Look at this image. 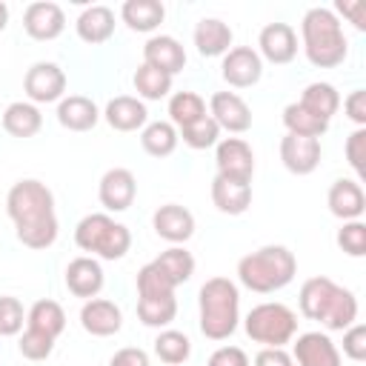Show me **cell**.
Instances as JSON below:
<instances>
[{
	"label": "cell",
	"mask_w": 366,
	"mask_h": 366,
	"mask_svg": "<svg viewBox=\"0 0 366 366\" xmlns=\"http://www.w3.org/2000/svg\"><path fill=\"white\" fill-rule=\"evenodd\" d=\"M17 349H20V355L26 360H46L51 355V349H54V340L46 337V335H40V332H34V329H26L20 335Z\"/></svg>",
	"instance_id": "cell-42"
},
{
	"label": "cell",
	"mask_w": 366,
	"mask_h": 366,
	"mask_svg": "<svg viewBox=\"0 0 366 366\" xmlns=\"http://www.w3.org/2000/svg\"><path fill=\"white\" fill-rule=\"evenodd\" d=\"M26 329H34L51 340L60 337V332L66 329V312L57 300H37L29 312H26Z\"/></svg>",
	"instance_id": "cell-28"
},
{
	"label": "cell",
	"mask_w": 366,
	"mask_h": 366,
	"mask_svg": "<svg viewBox=\"0 0 366 366\" xmlns=\"http://www.w3.org/2000/svg\"><path fill=\"white\" fill-rule=\"evenodd\" d=\"M214 166L220 177L252 183L254 174V152L243 137H223L214 146Z\"/></svg>",
	"instance_id": "cell-9"
},
{
	"label": "cell",
	"mask_w": 366,
	"mask_h": 366,
	"mask_svg": "<svg viewBox=\"0 0 366 366\" xmlns=\"http://www.w3.org/2000/svg\"><path fill=\"white\" fill-rule=\"evenodd\" d=\"M212 203L223 214H243L252 206V183L229 180V177L214 174V180H212Z\"/></svg>",
	"instance_id": "cell-24"
},
{
	"label": "cell",
	"mask_w": 366,
	"mask_h": 366,
	"mask_svg": "<svg viewBox=\"0 0 366 366\" xmlns=\"http://www.w3.org/2000/svg\"><path fill=\"white\" fill-rule=\"evenodd\" d=\"M97 197H100V203H103L106 212H126L134 203V197H137V180H134V174L129 169H123V166L109 169L100 177Z\"/></svg>",
	"instance_id": "cell-13"
},
{
	"label": "cell",
	"mask_w": 366,
	"mask_h": 366,
	"mask_svg": "<svg viewBox=\"0 0 366 366\" xmlns=\"http://www.w3.org/2000/svg\"><path fill=\"white\" fill-rule=\"evenodd\" d=\"M194 46H197V54L203 57H223L229 49H232V29L229 23L217 20V17H203L197 26H194Z\"/></svg>",
	"instance_id": "cell-25"
},
{
	"label": "cell",
	"mask_w": 366,
	"mask_h": 366,
	"mask_svg": "<svg viewBox=\"0 0 366 366\" xmlns=\"http://www.w3.org/2000/svg\"><path fill=\"white\" fill-rule=\"evenodd\" d=\"M143 63L174 77L186 66V49L172 37V34H154L143 46Z\"/></svg>",
	"instance_id": "cell-17"
},
{
	"label": "cell",
	"mask_w": 366,
	"mask_h": 366,
	"mask_svg": "<svg viewBox=\"0 0 366 366\" xmlns=\"http://www.w3.org/2000/svg\"><path fill=\"white\" fill-rule=\"evenodd\" d=\"M346 160L357 177L366 174V129H355L346 140Z\"/></svg>",
	"instance_id": "cell-43"
},
{
	"label": "cell",
	"mask_w": 366,
	"mask_h": 366,
	"mask_svg": "<svg viewBox=\"0 0 366 366\" xmlns=\"http://www.w3.org/2000/svg\"><path fill=\"white\" fill-rule=\"evenodd\" d=\"M23 92L29 103H60L66 94V71L57 63L40 60L23 77Z\"/></svg>",
	"instance_id": "cell-8"
},
{
	"label": "cell",
	"mask_w": 366,
	"mask_h": 366,
	"mask_svg": "<svg viewBox=\"0 0 366 366\" xmlns=\"http://www.w3.org/2000/svg\"><path fill=\"white\" fill-rule=\"evenodd\" d=\"M154 355L166 363V366H180L189 360L192 355V340L177 332V329H163L157 337H154Z\"/></svg>",
	"instance_id": "cell-36"
},
{
	"label": "cell",
	"mask_w": 366,
	"mask_h": 366,
	"mask_svg": "<svg viewBox=\"0 0 366 366\" xmlns=\"http://www.w3.org/2000/svg\"><path fill=\"white\" fill-rule=\"evenodd\" d=\"M177 315V297L174 295H157V297H137V317L143 326L166 329Z\"/></svg>",
	"instance_id": "cell-33"
},
{
	"label": "cell",
	"mask_w": 366,
	"mask_h": 366,
	"mask_svg": "<svg viewBox=\"0 0 366 366\" xmlns=\"http://www.w3.org/2000/svg\"><path fill=\"white\" fill-rule=\"evenodd\" d=\"M174 283L154 266V263H146L140 272H137V297H157V295H174Z\"/></svg>",
	"instance_id": "cell-39"
},
{
	"label": "cell",
	"mask_w": 366,
	"mask_h": 366,
	"mask_svg": "<svg viewBox=\"0 0 366 366\" xmlns=\"http://www.w3.org/2000/svg\"><path fill=\"white\" fill-rule=\"evenodd\" d=\"M6 26H9V6L0 0V31H3Z\"/></svg>",
	"instance_id": "cell-49"
},
{
	"label": "cell",
	"mask_w": 366,
	"mask_h": 366,
	"mask_svg": "<svg viewBox=\"0 0 366 366\" xmlns=\"http://www.w3.org/2000/svg\"><path fill=\"white\" fill-rule=\"evenodd\" d=\"M343 355L355 363L366 360V326L363 323H352L349 329H343Z\"/></svg>",
	"instance_id": "cell-44"
},
{
	"label": "cell",
	"mask_w": 366,
	"mask_h": 366,
	"mask_svg": "<svg viewBox=\"0 0 366 366\" xmlns=\"http://www.w3.org/2000/svg\"><path fill=\"white\" fill-rule=\"evenodd\" d=\"M326 206L335 217H340L343 223L346 220H360L363 209H366V194L360 189L357 180H349V177H340L329 186V194H326Z\"/></svg>",
	"instance_id": "cell-21"
},
{
	"label": "cell",
	"mask_w": 366,
	"mask_h": 366,
	"mask_svg": "<svg viewBox=\"0 0 366 366\" xmlns=\"http://www.w3.org/2000/svg\"><path fill=\"white\" fill-rule=\"evenodd\" d=\"M297 103L303 109H309L315 117H320V120L329 123L335 117V112L340 109V94H337V89L332 83H309L303 89V94H300Z\"/></svg>",
	"instance_id": "cell-30"
},
{
	"label": "cell",
	"mask_w": 366,
	"mask_h": 366,
	"mask_svg": "<svg viewBox=\"0 0 366 366\" xmlns=\"http://www.w3.org/2000/svg\"><path fill=\"white\" fill-rule=\"evenodd\" d=\"M120 17L132 31H154L163 23L166 9L160 0H126L120 6Z\"/></svg>",
	"instance_id": "cell-29"
},
{
	"label": "cell",
	"mask_w": 366,
	"mask_h": 366,
	"mask_svg": "<svg viewBox=\"0 0 366 366\" xmlns=\"http://www.w3.org/2000/svg\"><path fill=\"white\" fill-rule=\"evenodd\" d=\"M106 277H103V266L83 254V257H74L69 266H66V289L74 295V297H83V300H92L100 295Z\"/></svg>",
	"instance_id": "cell-20"
},
{
	"label": "cell",
	"mask_w": 366,
	"mask_h": 366,
	"mask_svg": "<svg viewBox=\"0 0 366 366\" xmlns=\"http://www.w3.org/2000/svg\"><path fill=\"white\" fill-rule=\"evenodd\" d=\"M280 160L292 174H312L320 166V140L286 134L280 140Z\"/></svg>",
	"instance_id": "cell-18"
},
{
	"label": "cell",
	"mask_w": 366,
	"mask_h": 366,
	"mask_svg": "<svg viewBox=\"0 0 366 366\" xmlns=\"http://www.w3.org/2000/svg\"><path fill=\"white\" fill-rule=\"evenodd\" d=\"M220 74L234 89H249L263 77V60L252 46H232L223 54Z\"/></svg>",
	"instance_id": "cell-10"
},
{
	"label": "cell",
	"mask_w": 366,
	"mask_h": 366,
	"mask_svg": "<svg viewBox=\"0 0 366 366\" xmlns=\"http://www.w3.org/2000/svg\"><path fill=\"white\" fill-rule=\"evenodd\" d=\"M297 306H300V315L303 317L317 320L329 332H343L357 317V297L349 289L337 286L335 280H329L323 274L309 277L300 286Z\"/></svg>",
	"instance_id": "cell-2"
},
{
	"label": "cell",
	"mask_w": 366,
	"mask_h": 366,
	"mask_svg": "<svg viewBox=\"0 0 366 366\" xmlns=\"http://www.w3.org/2000/svg\"><path fill=\"white\" fill-rule=\"evenodd\" d=\"M206 100L197 92H174L169 97V123L180 132L186 126H192L194 120L206 117Z\"/></svg>",
	"instance_id": "cell-32"
},
{
	"label": "cell",
	"mask_w": 366,
	"mask_h": 366,
	"mask_svg": "<svg viewBox=\"0 0 366 366\" xmlns=\"http://www.w3.org/2000/svg\"><path fill=\"white\" fill-rule=\"evenodd\" d=\"M177 129L169 120H152L140 132V146L152 157H169L177 149Z\"/></svg>",
	"instance_id": "cell-31"
},
{
	"label": "cell",
	"mask_w": 366,
	"mask_h": 366,
	"mask_svg": "<svg viewBox=\"0 0 366 366\" xmlns=\"http://www.w3.org/2000/svg\"><path fill=\"white\" fill-rule=\"evenodd\" d=\"M200 332L209 340H226L240 320V292L229 277H209L197 292Z\"/></svg>",
	"instance_id": "cell-5"
},
{
	"label": "cell",
	"mask_w": 366,
	"mask_h": 366,
	"mask_svg": "<svg viewBox=\"0 0 366 366\" xmlns=\"http://www.w3.org/2000/svg\"><path fill=\"white\" fill-rule=\"evenodd\" d=\"M40 126H43V114H40V109H37L34 103H29V100H14V103H9L6 112H3V129H6L11 137H20V140L34 137V134L40 132Z\"/></svg>",
	"instance_id": "cell-27"
},
{
	"label": "cell",
	"mask_w": 366,
	"mask_h": 366,
	"mask_svg": "<svg viewBox=\"0 0 366 366\" xmlns=\"http://www.w3.org/2000/svg\"><path fill=\"white\" fill-rule=\"evenodd\" d=\"M152 263H154V266H157L174 286L186 283V280L194 274V257H192V252H186L183 246H172V249L160 252Z\"/></svg>",
	"instance_id": "cell-35"
},
{
	"label": "cell",
	"mask_w": 366,
	"mask_h": 366,
	"mask_svg": "<svg viewBox=\"0 0 366 366\" xmlns=\"http://www.w3.org/2000/svg\"><path fill=\"white\" fill-rule=\"evenodd\" d=\"M335 11L343 14L357 31H366V3L363 0H337Z\"/></svg>",
	"instance_id": "cell-46"
},
{
	"label": "cell",
	"mask_w": 366,
	"mask_h": 366,
	"mask_svg": "<svg viewBox=\"0 0 366 366\" xmlns=\"http://www.w3.org/2000/svg\"><path fill=\"white\" fill-rule=\"evenodd\" d=\"M297 274V260L286 246H260L237 260V280L257 295H272L289 286Z\"/></svg>",
	"instance_id": "cell-4"
},
{
	"label": "cell",
	"mask_w": 366,
	"mask_h": 366,
	"mask_svg": "<svg viewBox=\"0 0 366 366\" xmlns=\"http://www.w3.org/2000/svg\"><path fill=\"white\" fill-rule=\"evenodd\" d=\"M300 40H303L306 60L317 69H335L349 54V43H346V34H343L337 14L332 9H323V6H315L303 14Z\"/></svg>",
	"instance_id": "cell-3"
},
{
	"label": "cell",
	"mask_w": 366,
	"mask_h": 366,
	"mask_svg": "<svg viewBox=\"0 0 366 366\" xmlns=\"http://www.w3.org/2000/svg\"><path fill=\"white\" fill-rule=\"evenodd\" d=\"M23 29L31 40H54L66 29V14L57 3L51 0H37L29 3L23 11Z\"/></svg>",
	"instance_id": "cell-11"
},
{
	"label": "cell",
	"mask_w": 366,
	"mask_h": 366,
	"mask_svg": "<svg viewBox=\"0 0 366 366\" xmlns=\"http://www.w3.org/2000/svg\"><path fill=\"white\" fill-rule=\"evenodd\" d=\"M23 320H26V312H23V303L11 295H0V335L11 337L23 329Z\"/></svg>",
	"instance_id": "cell-41"
},
{
	"label": "cell",
	"mask_w": 366,
	"mask_h": 366,
	"mask_svg": "<svg viewBox=\"0 0 366 366\" xmlns=\"http://www.w3.org/2000/svg\"><path fill=\"white\" fill-rule=\"evenodd\" d=\"M152 226H154L157 237L177 246L194 234V214L180 203H166L152 214Z\"/></svg>",
	"instance_id": "cell-19"
},
{
	"label": "cell",
	"mask_w": 366,
	"mask_h": 366,
	"mask_svg": "<svg viewBox=\"0 0 366 366\" xmlns=\"http://www.w3.org/2000/svg\"><path fill=\"white\" fill-rule=\"evenodd\" d=\"M74 243L92 257L120 260L132 246V232L114 217H109L106 212H94L74 226Z\"/></svg>",
	"instance_id": "cell-6"
},
{
	"label": "cell",
	"mask_w": 366,
	"mask_h": 366,
	"mask_svg": "<svg viewBox=\"0 0 366 366\" xmlns=\"http://www.w3.org/2000/svg\"><path fill=\"white\" fill-rule=\"evenodd\" d=\"M97 120H100V112L92 97L69 94L57 103V123L69 132H89L97 126Z\"/></svg>",
	"instance_id": "cell-23"
},
{
	"label": "cell",
	"mask_w": 366,
	"mask_h": 366,
	"mask_svg": "<svg viewBox=\"0 0 366 366\" xmlns=\"http://www.w3.org/2000/svg\"><path fill=\"white\" fill-rule=\"evenodd\" d=\"M337 246L349 257H363L366 254V223L360 220H346L337 229Z\"/></svg>",
	"instance_id": "cell-40"
},
{
	"label": "cell",
	"mask_w": 366,
	"mask_h": 366,
	"mask_svg": "<svg viewBox=\"0 0 366 366\" xmlns=\"http://www.w3.org/2000/svg\"><path fill=\"white\" fill-rule=\"evenodd\" d=\"M292 360L297 366H343L335 340L323 332L297 335L295 349H292Z\"/></svg>",
	"instance_id": "cell-15"
},
{
	"label": "cell",
	"mask_w": 366,
	"mask_h": 366,
	"mask_svg": "<svg viewBox=\"0 0 366 366\" xmlns=\"http://www.w3.org/2000/svg\"><path fill=\"white\" fill-rule=\"evenodd\" d=\"M257 54L260 60L266 57L269 63L274 66H283V63H292L295 54H297V34L289 23H269L260 29V37H257Z\"/></svg>",
	"instance_id": "cell-14"
},
{
	"label": "cell",
	"mask_w": 366,
	"mask_h": 366,
	"mask_svg": "<svg viewBox=\"0 0 366 366\" xmlns=\"http://www.w3.org/2000/svg\"><path fill=\"white\" fill-rule=\"evenodd\" d=\"M283 126H286V134H300V137H315V140H320L326 134V129H329L326 120L315 117L300 103H289L283 109Z\"/></svg>",
	"instance_id": "cell-34"
},
{
	"label": "cell",
	"mask_w": 366,
	"mask_h": 366,
	"mask_svg": "<svg viewBox=\"0 0 366 366\" xmlns=\"http://www.w3.org/2000/svg\"><path fill=\"white\" fill-rule=\"evenodd\" d=\"M254 366H295L286 349H260L254 355Z\"/></svg>",
	"instance_id": "cell-48"
},
{
	"label": "cell",
	"mask_w": 366,
	"mask_h": 366,
	"mask_svg": "<svg viewBox=\"0 0 366 366\" xmlns=\"http://www.w3.org/2000/svg\"><path fill=\"white\" fill-rule=\"evenodd\" d=\"M132 80H134V92L143 100H160V97H166L172 92V77L157 71V69H152V66H146V63L134 71Z\"/></svg>",
	"instance_id": "cell-37"
},
{
	"label": "cell",
	"mask_w": 366,
	"mask_h": 366,
	"mask_svg": "<svg viewBox=\"0 0 366 366\" xmlns=\"http://www.w3.org/2000/svg\"><path fill=\"white\" fill-rule=\"evenodd\" d=\"M209 117L220 126V132L226 129L232 134H240L252 126V109L234 92H214L209 100Z\"/></svg>",
	"instance_id": "cell-12"
},
{
	"label": "cell",
	"mask_w": 366,
	"mask_h": 366,
	"mask_svg": "<svg viewBox=\"0 0 366 366\" xmlns=\"http://www.w3.org/2000/svg\"><path fill=\"white\" fill-rule=\"evenodd\" d=\"M243 329L263 349H283L297 335V315L286 303H257L246 315Z\"/></svg>",
	"instance_id": "cell-7"
},
{
	"label": "cell",
	"mask_w": 366,
	"mask_h": 366,
	"mask_svg": "<svg viewBox=\"0 0 366 366\" xmlns=\"http://www.w3.org/2000/svg\"><path fill=\"white\" fill-rule=\"evenodd\" d=\"M343 112H346V117H349L357 129H366V92H363V89L349 92V97L343 100Z\"/></svg>",
	"instance_id": "cell-45"
},
{
	"label": "cell",
	"mask_w": 366,
	"mask_h": 366,
	"mask_svg": "<svg viewBox=\"0 0 366 366\" xmlns=\"http://www.w3.org/2000/svg\"><path fill=\"white\" fill-rule=\"evenodd\" d=\"M6 212L14 223V234L26 249H49L57 240L54 194L46 183L26 177L6 194Z\"/></svg>",
	"instance_id": "cell-1"
},
{
	"label": "cell",
	"mask_w": 366,
	"mask_h": 366,
	"mask_svg": "<svg viewBox=\"0 0 366 366\" xmlns=\"http://www.w3.org/2000/svg\"><path fill=\"white\" fill-rule=\"evenodd\" d=\"M80 326L94 337H112L123 326V312H120V306L114 300L92 297L80 309Z\"/></svg>",
	"instance_id": "cell-16"
},
{
	"label": "cell",
	"mask_w": 366,
	"mask_h": 366,
	"mask_svg": "<svg viewBox=\"0 0 366 366\" xmlns=\"http://www.w3.org/2000/svg\"><path fill=\"white\" fill-rule=\"evenodd\" d=\"M103 117L106 123L114 129V132H137L149 123V112H146V103L132 97V94H117L106 103L103 109Z\"/></svg>",
	"instance_id": "cell-22"
},
{
	"label": "cell",
	"mask_w": 366,
	"mask_h": 366,
	"mask_svg": "<svg viewBox=\"0 0 366 366\" xmlns=\"http://www.w3.org/2000/svg\"><path fill=\"white\" fill-rule=\"evenodd\" d=\"M177 137H183V143H186L189 149H212V146H217V140H220V126L206 114V117L194 120L192 126L180 129Z\"/></svg>",
	"instance_id": "cell-38"
},
{
	"label": "cell",
	"mask_w": 366,
	"mask_h": 366,
	"mask_svg": "<svg viewBox=\"0 0 366 366\" xmlns=\"http://www.w3.org/2000/svg\"><path fill=\"white\" fill-rule=\"evenodd\" d=\"M74 29H77V37L89 46L106 43L114 34V11L109 6H89L80 11Z\"/></svg>",
	"instance_id": "cell-26"
},
{
	"label": "cell",
	"mask_w": 366,
	"mask_h": 366,
	"mask_svg": "<svg viewBox=\"0 0 366 366\" xmlns=\"http://www.w3.org/2000/svg\"><path fill=\"white\" fill-rule=\"evenodd\" d=\"M206 366H249V357L240 346H220L212 352Z\"/></svg>",
	"instance_id": "cell-47"
}]
</instances>
